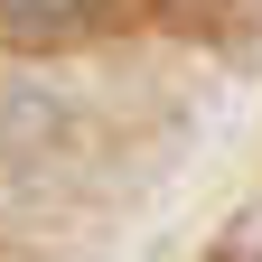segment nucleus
Returning <instances> with one entry per match:
<instances>
[{
  "mask_svg": "<svg viewBox=\"0 0 262 262\" xmlns=\"http://www.w3.org/2000/svg\"><path fill=\"white\" fill-rule=\"evenodd\" d=\"M10 19H38V28H56V19H84L94 0H0Z\"/></svg>",
  "mask_w": 262,
  "mask_h": 262,
  "instance_id": "f257e3e1",
  "label": "nucleus"
}]
</instances>
